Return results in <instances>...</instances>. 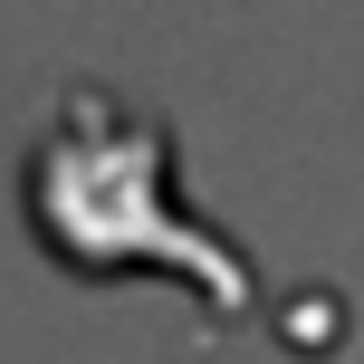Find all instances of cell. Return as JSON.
I'll return each mask as SVG.
<instances>
[{"instance_id":"cell-1","label":"cell","mask_w":364,"mask_h":364,"mask_svg":"<svg viewBox=\"0 0 364 364\" xmlns=\"http://www.w3.org/2000/svg\"><path fill=\"white\" fill-rule=\"evenodd\" d=\"M19 211L38 250L77 278H182L211 297V316H250V269L173 201V144L154 115L115 106L106 87H77L38 125L19 164Z\"/></svg>"}]
</instances>
